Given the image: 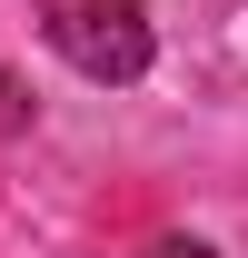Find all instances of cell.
Returning <instances> with one entry per match:
<instances>
[{
  "mask_svg": "<svg viewBox=\"0 0 248 258\" xmlns=\"http://www.w3.org/2000/svg\"><path fill=\"white\" fill-rule=\"evenodd\" d=\"M40 40H50L80 80H99V90L149 80V50H159L139 0H50V10H40Z\"/></svg>",
  "mask_w": 248,
  "mask_h": 258,
  "instance_id": "6da1fadb",
  "label": "cell"
},
{
  "mask_svg": "<svg viewBox=\"0 0 248 258\" xmlns=\"http://www.w3.org/2000/svg\"><path fill=\"white\" fill-rule=\"evenodd\" d=\"M20 129H30V90L0 70V139H20Z\"/></svg>",
  "mask_w": 248,
  "mask_h": 258,
  "instance_id": "7a4b0ae2",
  "label": "cell"
},
{
  "mask_svg": "<svg viewBox=\"0 0 248 258\" xmlns=\"http://www.w3.org/2000/svg\"><path fill=\"white\" fill-rule=\"evenodd\" d=\"M139 258H218V248H199V238H149Z\"/></svg>",
  "mask_w": 248,
  "mask_h": 258,
  "instance_id": "3957f363",
  "label": "cell"
}]
</instances>
